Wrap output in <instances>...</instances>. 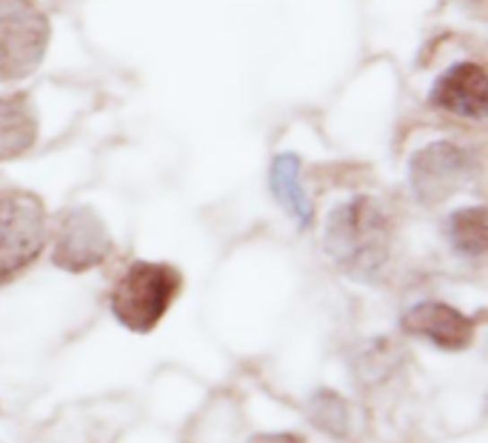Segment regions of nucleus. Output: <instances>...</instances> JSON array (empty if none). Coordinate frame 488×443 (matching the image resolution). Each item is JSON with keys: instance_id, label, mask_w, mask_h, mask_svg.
<instances>
[{"instance_id": "nucleus-9", "label": "nucleus", "mask_w": 488, "mask_h": 443, "mask_svg": "<svg viewBox=\"0 0 488 443\" xmlns=\"http://www.w3.org/2000/svg\"><path fill=\"white\" fill-rule=\"evenodd\" d=\"M272 192L277 198V203L286 209L301 229H309L311 220H314V207L306 195V189L301 183V157L286 152V155H277L274 164H272Z\"/></svg>"}, {"instance_id": "nucleus-14", "label": "nucleus", "mask_w": 488, "mask_h": 443, "mask_svg": "<svg viewBox=\"0 0 488 443\" xmlns=\"http://www.w3.org/2000/svg\"><path fill=\"white\" fill-rule=\"evenodd\" d=\"M248 443H306V440L292 432H266V435H255Z\"/></svg>"}, {"instance_id": "nucleus-13", "label": "nucleus", "mask_w": 488, "mask_h": 443, "mask_svg": "<svg viewBox=\"0 0 488 443\" xmlns=\"http://www.w3.org/2000/svg\"><path fill=\"white\" fill-rule=\"evenodd\" d=\"M397 367V350H395V343L386 341V338H377L371 341L363 352L357 355L354 360V377L360 381V386H377V384H383L386 377L395 372Z\"/></svg>"}, {"instance_id": "nucleus-12", "label": "nucleus", "mask_w": 488, "mask_h": 443, "mask_svg": "<svg viewBox=\"0 0 488 443\" xmlns=\"http://www.w3.org/2000/svg\"><path fill=\"white\" fill-rule=\"evenodd\" d=\"M449 241L451 246L468 258H483L488 246L485 235V209L471 207V209H458L449 217Z\"/></svg>"}, {"instance_id": "nucleus-7", "label": "nucleus", "mask_w": 488, "mask_h": 443, "mask_svg": "<svg viewBox=\"0 0 488 443\" xmlns=\"http://www.w3.org/2000/svg\"><path fill=\"white\" fill-rule=\"evenodd\" d=\"M400 326L405 335L429 341L437 350L460 352L468 350L475 341L477 321H471L468 315L449 304H440V300H423V304H414L403 312Z\"/></svg>"}, {"instance_id": "nucleus-5", "label": "nucleus", "mask_w": 488, "mask_h": 443, "mask_svg": "<svg viewBox=\"0 0 488 443\" xmlns=\"http://www.w3.org/2000/svg\"><path fill=\"white\" fill-rule=\"evenodd\" d=\"M475 169H477L475 157L463 146L431 144L414 155L408 178H412L414 198L423 207H434V203L458 192L463 183H468Z\"/></svg>"}, {"instance_id": "nucleus-1", "label": "nucleus", "mask_w": 488, "mask_h": 443, "mask_svg": "<svg viewBox=\"0 0 488 443\" xmlns=\"http://www.w3.org/2000/svg\"><path fill=\"white\" fill-rule=\"evenodd\" d=\"M391 220L374 198L357 195L326 220V252L349 278L374 280L388 263Z\"/></svg>"}, {"instance_id": "nucleus-3", "label": "nucleus", "mask_w": 488, "mask_h": 443, "mask_svg": "<svg viewBox=\"0 0 488 443\" xmlns=\"http://www.w3.org/2000/svg\"><path fill=\"white\" fill-rule=\"evenodd\" d=\"M46 246L43 203L29 192L0 195V287L35 261Z\"/></svg>"}, {"instance_id": "nucleus-6", "label": "nucleus", "mask_w": 488, "mask_h": 443, "mask_svg": "<svg viewBox=\"0 0 488 443\" xmlns=\"http://www.w3.org/2000/svg\"><path fill=\"white\" fill-rule=\"evenodd\" d=\"M109 252H112V237L103 220L89 207H74L60 217L52 246L55 266L66 272H86V269L100 266Z\"/></svg>"}, {"instance_id": "nucleus-2", "label": "nucleus", "mask_w": 488, "mask_h": 443, "mask_svg": "<svg viewBox=\"0 0 488 443\" xmlns=\"http://www.w3.org/2000/svg\"><path fill=\"white\" fill-rule=\"evenodd\" d=\"M178 292L180 275L175 266L137 261L118 280L109 306L120 326L132 332H152L163 321Z\"/></svg>"}, {"instance_id": "nucleus-8", "label": "nucleus", "mask_w": 488, "mask_h": 443, "mask_svg": "<svg viewBox=\"0 0 488 443\" xmlns=\"http://www.w3.org/2000/svg\"><path fill=\"white\" fill-rule=\"evenodd\" d=\"M431 106L451 112L458 118L483 120L488 112V89H485V69L480 63H458L437 77L429 94Z\"/></svg>"}, {"instance_id": "nucleus-4", "label": "nucleus", "mask_w": 488, "mask_h": 443, "mask_svg": "<svg viewBox=\"0 0 488 443\" xmlns=\"http://www.w3.org/2000/svg\"><path fill=\"white\" fill-rule=\"evenodd\" d=\"M49 21L29 0H0V81H21L40 66Z\"/></svg>"}, {"instance_id": "nucleus-11", "label": "nucleus", "mask_w": 488, "mask_h": 443, "mask_svg": "<svg viewBox=\"0 0 488 443\" xmlns=\"http://www.w3.org/2000/svg\"><path fill=\"white\" fill-rule=\"evenodd\" d=\"M306 421L318 432L345 440L352 435V403L335 389H314L306 401Z\"/></svg>"}, {"instance_id": "nucleus-10", "label": "nucleus", "mask_w": 488, "mask_h": 443, "mask_svg": "<svg viewBox=\"0 0 488 443\" xmlns=\"http://www.w3.org/2000/svg\"><path fill=\"white\" fill-rule=\"evenodd\" d=\"M35 112L26 94H6L0 98V155H21L35 144Z\"/></svg>"}]
</instances>
